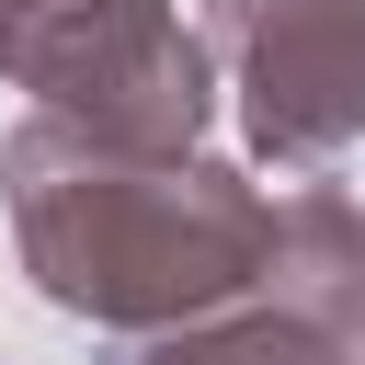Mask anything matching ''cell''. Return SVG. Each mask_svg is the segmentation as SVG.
Returning <instances> with one entry per match:
<instances>
[{"mask_svg": "<svg viewBox=\"0 0 365 365\" xmlns=\"http://www.w3.org/2000/svg\"><path fill=\"white\" fill-rule=\"evenodd\" d=\"M0 194H11V251H23L34 297L91 331H137V342L240 308L274 251V194L240 160H205V148L125 160L46 114L11 125Z\"/></svg>", "mask_w": 365, "mask_h": 365, "instance_id": "6da1fadb", "label": "cell"}, {"mask_svg": "<svg viewBox=\"0 0 365 365\" xmlns=\"http://www.w3.org/2000/svg\"><path fill=\"white\" fill-rule=\"evenodd\" d=\"M23 91L46 125H68L91 148L194 160V137L217 114V57L171 0H91L23 57Z\"/></svg>", "mask_w": 365, "mask_h": 365, "instance_id": "7a4b0ae2", "label": "cell"}, {"mask_svg": "<svg viewBox=\"0 0 365 365\" xmlns=\"http://www.w3.org/2000/svg\"><path fill=\"white\" fill-rule=\"evenodd\" d=\"M205 57L274 171H331L365 137V0H205Z\"/></svg>", "mask_w": 365, "mask_h": 365, "instance_id": "3957f363", "label": "cell"}, {"mask_svg": "<svg viewBox=\"0 0 365 365\" xmlns=\"http://www.w3.org/2000/svg\"><path fill=\"white\" fill-rule=\"evenodd\" d=\"M274 308H297L308 331H331L354 365H365V205L331 194V182H297L274 205V251H262V285Z\"/></svg>", "mask_w": 365, "mask_h": 365, "instance_id": "277c9868", "label": "cell"}, {"mask_svg": "<svg viewBox=\"0 0 365 365\" xmlns=\"http://www.w3.org/2000/svg\"><path fill=\"white\" fill-rule=\"evenodd\" d=\"M137 365H354L331 331H308L297 308H217V319H182V331H160Z\"/></svg>", "mask_w": 365, "mask_h": 365, "instance_id": "5b68a950", "label": "cell"}, {"mask_svg": "<svg viewBox=\"0 0 365 365\" xmlns=\"http://www.w3.org/2000/svg\"><path fill=\"white\" fill-rule=\"evenodd\" d=\"M68 11H91V0H0V80H23V57H34Z\"/></svg>", "mask_w": 365, "mask_h": 365, "instance_id": "8992f818", "label": "cell"}]
</instances>
